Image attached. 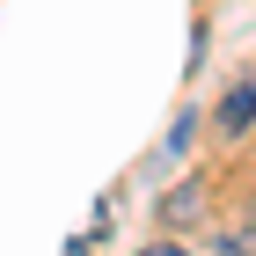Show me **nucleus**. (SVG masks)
Instances as JSON below:
<instances>
[{
	"label": "nucleus",
	"mask_w": 256,
	"mask_h": 256,
	"mask_svg": "<svg viewBox=\"0 0 256 256\" xmlns=\"http://www.w3.org/2000/svg\"><path fill=\"white\" fill-rule=\"evenodd\" d=\"M212 124H220V139H242V132L256 124V66L234 80V88H227V102H220V118H212Z\"/></svg>",
	"instance_id": "obj_1"
},
{
	"label": "nucleus",
	"mask_w": 256,
	"mask_h": 256,
	"mask_svg": "<svg viewBox=\"0 0 256 256\" xmlns=\"http://www.w3.org/2000/svg\"><path fill=\"white\" fill-rule=\"evenodd\" d=\"M161 220H168V227H190V220H205V183H176V190L161 198Z\"/></svg>",
	"instance_id": "obj_2"
},
{
	"label": "nucleus",
	"mask_w": 256,
	"mask_h": 256,
	"mask_svg": "<svg viewBox=\"0 0 256 256\" xmlns=\"http://www.w3.org/2000/svg\"><path fill=\"white\" fill-rule=\"evenodd\" d=\"M212 256H256V249H249L242 234H220V249H212Z\"/></svg>",
	"instance_id": "obj_3"
},
{
	"label": "nucleus",
	"mask_w": 256,
	"mask_h": 256,
	"mask_svg": "<svg viewBox=\"0 0 256 256\" xmlns=\"http://www.w3.org/2000/svg\"><path fill=\"white\" fill-rule=\"evenodd\" d=\"M146 256H190V249H183V242H154Z\"/></svg>",
	"instance_id": "obj_4"
}]
</instances>
